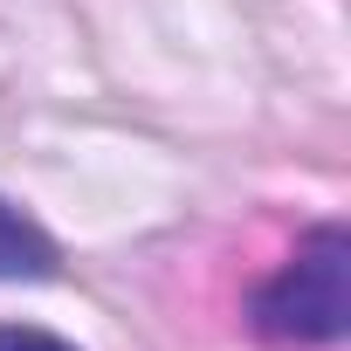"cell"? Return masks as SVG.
<instances>
[{"label": "cell", "mask_w": 351, "mask_h": 351, "mask_svg": "<svg viewBox=\"0 0 351 351\" xmlns=\"http://www.w3.org/2000/svg\"><path fill=\"white\" fill-rule=\"evenodd\" d=\"M344 324H351V234L324 221L255 289V330L276 344H337Z\"/></svg>", "instance_id": "cell-1"}, {"label": "cell", "mask_w": 351, "mask_h": 351, "mask_svg": "<svg viewBox=\"0 0 351 351\" xmlns=\"http://www.w3.org/2000/svg\"><path fill=\"white\" fill-rule=\"evenodd\" d=\"M49 276H56V241L0 200V282H49Z\"/></svg>", "instance_id": "cell-2"}, {"label": "cell", "mask_w": 351, "mask_h": 351, "mask_svg": "<svg viewBox=\"0 0 351 351\" xmlns=\"http://www.w3.org/2000/svg\"><path fill=\"white\" fill-rule=\"evenodd\" d=\"M0 351H76V344H62V337H49L35 324H0Z\"/></svg>", "instance_id": "cell-3"}]
</instances>
